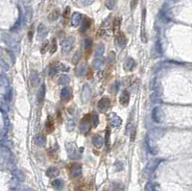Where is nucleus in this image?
<instances>
[{"instance_id": "obj_33", "label": "nucleus", "mask_w": 192, "mask_h": 191, "mask_svg": "<svg viewBox=\"0 0 192 191\" xmlns=\"http://www.w3.org/2000/svg\"><path fill=\"white\" fill-rule=\"evenodd\" d=\"M92 65H93V66H94L95 69H99V68L103 65V59H102V57H96L94 59V61H93Z\"/></svg>"}, {"instance_id": "obj_12", "label": "nucleus", "mask_w": 192, "mask_h": 191, "mask_svg": "<svg viewBox=\"0 0 192 191\" xmlns=\"http://www.w3.org/2000/svg\"><path fill=\"white\" fill-rule=\"evenodd\" d=\"M161 132L162 131L160 129H157H157H153V130L149 131V133H148V135H147L146 138H148L151 140L156 141L157 138H160V133H161Z\"/></svg>"}, {"instance_id": "obj_22", "label": "nucleus", "mask_w": 192, "mask_h": 191, "mask_svg": "<svg viewBox=\"0 0 192 191\" xmlns=\"http://www.w3.org/2000/svg\"><path fill=\"white\" fill-rule=\"evenodd\" d=\"M159 163H160L159 159L150 160L146 165V171H148V172H153V171L157 168V166L159 165Z\"/></svg>"}, {"instance_id": "obj_36", "label": "nucleus", "mask_w": 192, "mask_h": 191, "mask_svg": "<svg viewBox=\"0 0 192 191\" xmlns=\"http://www.w3.org/2000/svg\"><path fill=\"white\" fill-rule=\"evenodd\" d=\"M105 142H106V147L107 149H110V144H111V132L109 129H107L106 135H105Z\"/></svg>"}, {"instance_id": "obj_32", "label": "nucleus", "mask_w": 192, "mask_h": 191, "mask_svg": "<svg viewBox=\"0 0 192 191\" xmlns=\"http://www.w3.org/2000/svg\"><path fill=\"white\" fill-rule=\"evenodd\" d=\"M14 175L16 176V178L19 180V182H23L24 180H25V176H24V174L21 172L20 170H17V169H14L13 171Z\"/></svg>"}, {"instance_id": "obj_39", "label": "nucleus", "mask_w": 192, "mask_h": 191, "mask_svg": "<svg viewBox=\"0 0 192 191\" xmlns=\"http://www.w3.org/2000/svg\"><path fill=\"white\" fill-rule=\"evenodd\" d=\"M56 65V67H57L58 71H67V70H69V67L66 66V65H63V63H62V62H59V63H57V65Z\"/></svg>"}, {"instance_id": "obj_28", "label": "nucleus", "mask_w": 192, "mask_h": 191, "mask_svg": "<svg viewBox=\"0 0 192 191\" xmlns=\"http://www.w3.org/2000/svg\"><path fill=\"white\" fill-rule=\"evenodd\" d=\"M105 52V45L103 43H98L96 49H95V56L96 57H101Z\"/></svg>"}, {"instance_id": "obj_55", "label": "nucleus", "mask_w": 192, "mask_h": 191, "mask_svg": "<svg viewBox=\"0 0 192 191\" xmlns=\"http://www.w3.org/2000/svg\"><path fill=\"white\" fill-rule=\"evenodd\" d=\"M2 52H3V51H2V48L0 47V57H2Z\"/></svg>"}, {"instance_id": "obj_10", "label": "nucleus", "mask_w": 192, "mask_h": 191, "mask_svg": "<svg viewBox=\"0 0 192 191\" xmlns=\"http://www.w3.org/2000/svg\"><path fill=\"white\" fill-rule=\"evenodd\" d=\"M129 102H130V93L128 90H124L119 97V103L122 106L126 107L129 105Z\"/></svg>"}, {"instance_id": "obj_9", "label": "nucleus", "mask_w": 192, "mask_h": 191, "mask_svg": "<svg viewBox=\"0 0 192 191\" xmlns=\"http://www.w3.org/2000/svg\"><path fill=\"white\" fill-rule=\"evenodd\" d=\"M110 105H111V102L108 97H103L99 100V102H98V108H99L101 111L108 110L110 108Z\"/></svg>"}, {"instance_id": "obj_20", "label": "nucleus", "mask_w": 192, "mask_h": 191, "mask_svg": "<svg viewBox=\"0 0 192 191\" xmlns=\"http://www.w3.org/2000/svg\"><path fill=\"white\" fill-rule=\"evenodd\" d=\"M34 140H35V144H37L38 146L39 147H42L45 145L46 143V140H45V138H44V135L42 134H38L35 138H34Z\"/></svg>"}, {"instance_id": "obj_4", "label": "nucleus", "mask_w": 192, "mask_h": 191, "mask_svg": "<svg viewBox=\"0 0 192 191\" xmlns=\"http://www.w3.org/2000/svg\"><path fill=\"white\" fill-rule=\"evenodd\" d=\"M152 118L156 122V123H161L164 119V114L163 111L160 107L154 108L153 111H152Z\"/></svg>"}, {"instance_id": "obj_16", "label": "nucleus", "mask_w": 192, "mask_h": 191, "mask_svg": "<svg viewBox=\"0 0 192 191\" xmlns=\"http://www.w3.org/2000/svg\"><path fill=\"white\" fill-rule=\"evenodd\" d=\"M71 94H72V91L71 89L69 86H66V87H63L61 91V97L62 100L65 101H68L71 98Z\"/></svg>"}, {"instance_id": "obj_21", "label": "nucleus", "mask_w": 192, "mask_h": 191, "mask_svg": "<svg viewBox=\"0 0 192 191\" xmlns=\"http://www.w3.org/2000/svg\"><path fill=\"white\" fill-rule=\"evenodd\" d=\"M59 174H60V170H59L57 167H49L46 171L47 177L51 178V179L58 177Z\"/></svg>"}, {"instance_id": "obj_13", "label": "nucleus", "mask_w": 192, "mask_h": 191, "mask_svg": "<svg viewBox=\"0 0 192 191\" xmlns=\"http://www.w3.org/2000/svg\"><path fill=\"white\" fill-rule=\"evenodd\" d=\"M82 19H83V16L80 13H74L71 17V25L74 27L79 26L82 22Z\"/></svg>"}, {"instance_id": "obj_54", "label": "nucleus", "mask_w": 192, "mask_h": 191, "mask_svg": "<svg viewBox=\"0 0 192 191\" xmlns=\"http://www.w3.org/2000/svg\"><path fill=\"white\" fill-rule=\"evenodd\" d=\"M22 191H34V190L31 189V188H29V187H24V188L22 189Z\"/></svg>"}, {"instance_id": "obj_49", "label": "nucleus", "mask_w": 192, "mask_h": 191, "mask_svg": "<svg viewBox=\"0 0 192 191\" xmlns=\"http://www.w3.org/2000/svg\"><path fill=\"white\" fill-rule=\"evenodd\" d=\"M114 58H115V53H114V52H111V53H110V55L108 56V61H109L110 62H114Z\"/></svg>"}, {"instance_id": "obj_31", "label": "nucleus", "mask_w": 192, "mask_h": 191, "mask_svg": "<svg viewBox=\"0 0 192 191\" xmlns=\"http://www.w3.org/2000/svg\"><path fill=\"white\" fill-rule=\"evenodd\" d=\"M59 17H60V11H59L58 9H56V10H54V11H52V13L49 14L48 19H49V21H54V20H56V19H58Z\"/></svg>"}, {"instance_id": "obj_41", "label": "nucleus", "mask_w": 192, "mask_h": 191, "mask_svg": "<svg viewBox=\"0 0 192 191\" xmlns=\"http://www.w3.org/2000/svg\"><path fill=\"white\" fill-rule=\"evenodd\" d=\"M92 45V40L90 38H87L85 41H84V46L86 49H90Z\"/></svg>"}, {"instance_id": "obj_42", "label": "nucleus", "mask_w": 192, "mask_h": 191, "mask_svg": "<svg viewBox=\"0 0 192 191\" xmlns=\"http://www.w3.org/2000/svg\"><path fill=\"white\" fill-rule=\"evenodd\" d=\"M91 122H92V125L94 127H97L98 124H99V116L97 114H92L91 116Z\"/></svg>"}, {"instance_id": "obj_52", "label": "nucleus", "mask_w": 192, "mask_h": 191, "mask_svg": "<svg viewBox=\"0 0 192 191\" xmlns=\"http://www.w3.org/2000/svg\"><path fill=\"white\" fill-rule=\"evenodd\" d=\"M93 2H94V0H84V3H85V5H90L92 4Z\"/></svg>"}, {"instance_id": "obj_47", "label": "nucleus", "mask_w": 192, "mask_h": 191, "mask_svg": "<svg viewBox=\"0 0 192 191\" xmlns=\"http://www.w3.org/2000/svg\"><path fill=\"white\" fill-rule=\"evenodd\" d=\"M114 167L116 169V171H120L123 169V163L121 162V161H116L115 164H114Z\"/></svg>"}, {"instance_id": "obj_6", "label": "nucleus", "mask_w": 192, "mask_h": 191, "mask_svg": "<svg viewBox=\"0 0 192 191\" xmlns=\"http://www.w3.org/2000/svg\"><path fill=\"white\" fill-rule=\"evenodd\" d=\"M90 129V120L88 118V115H87L85 118H83L81 120V123H80V130L82 133H85L87 134L88 131Z\"/></svg>"}, {"instance_id": "obj_14", "label": "nucleus", "mask_w": 192, "mask_h": 191, "mask_svg": "<svg viewBox=\"0 0 192 191\" xmlns=\"http://www.w3.org/2000/svg\"><path fill=\"white\" fill-rule=\"evenodd\" d=\"M30 83L32 86H37L39 83V75L37 70H32L30 73Z\"/></svg>"}, {"instance_id": "obj_18", "label": "nucleus", "mask_w": 192, "mask_h": 191, "mask_svg": "<svg viewBox=\"0 0 192 191\" xmlns=\"http://www.w3.org/2000/svg\"><path fill=\"white\" fill-rule=\"evenodd\" d=\"M136 66V62L134 61V59L128 58L124 62V70L125 71H132Z\"/></svg>"}, {"instance_id": "obj_35", "label": "nucleus", "mask_w": 192, "mask_h": 191, "mask_svg": "<svg viewBox=\"0 0 192 191\" xmlns=\"http://www.w3.org/2000/svg\"><path fill=\"white\" fill-rule=\"evenodd\" d=\"M111 191H124V185L120 183H114L111 186Z\"/></svg>"}, {"instance_id": "obj_26", "label": "nucleus", "mask_w": 192, "mask_h": 191, "mask_svg": "<svg viewBox=\"0 0 192 191\" xmlns=\"http://www.w3.org/2000/svg\"><path fill=\"white\" fill-rule=\"evenodd\" d=\"M63 185H65V183L62 179H55L52 180V186L58 190H62L63 188Z\"/></svg>"}, {"instance_id": "obj_48", "label": "nucleus", "mask_w": 192, "mask_h": 191, "mask_svg": "<svg viewBox=\"0 0 192 191\" xmlns=\"http://www.w3.org/2000/svg\"><path fill=\"white\" fill-rule=\"evenodd\" d=\"M47 47H48V41H45L42 44V46H41V54H44L46 52V50H47Z\"/></svg>"}, {"instance_id": "obj_40", "label": "nucleus", "mask_w": 192, "mask_h": 191, "mask_svg": "<svg viewBox=\"0 0 192 191\" xmlns=\"http://www.w3.org/2000/svg\"><path fill=\"white\" fill-rule=\"evenodd\" d=\"M58 49V45H57V41L56 38H53L52 40V45L50 47V54H54Z\"/></svg>"}, {"instance_id": "obj_37", "label": "nucleus", "mask_w": 192, "mask_h": 191, "mask_svg": "<svg viewBox=\"0 0 192 191\" xmlns=\"http://www.w3.org/2000/svg\"><path fill=\"white\" fill-rule=\"evenodd\" d=\"M80 59H81V52L80 51H77L74 54L73 58H72V63H73V65H78V62H79V61H80Z\"/></svg>"}, {"instance_id": "obj_15", "label": "nucleus", "mask_w": 192, "mask_h": 191, "mask_svg": "<svg viewBox=\"0 0 192 191\" xmlns=\"http://www.w3.org/2000/svg\"><path fill=\"white\" fill-rule=\"evenodd\" d=\"M110 123L112 127H118L122 123V119L115 114H111L110 115Z\"/></svg>"}, {"instance_id": "obj_43", "label": "nucleus", "mask_w": 192, "mask_h": 191, "mask_svg": "<svg viewBox=\"0 0 192 191\" xmlns=\"http://www.w3.org/2000/svg\"><path fill=\"white\" fill-rule=\"evenodd\" d=\"M144 191H155V184L151 182H148L145 185Z\"/></svg>"}, {"instance_id": "obj_46", "label": "nucleus", "mask_w": 192, "mask_h": 191, "mask_svg": "<svg viewBox=\"0 0 192 191\" xmlns=\"http://www.w3.org/2000/svg\"><path fill=\"white\" fill-rule=\"evenodd\" d=\"M69 14H70V8L66 7V10H65V12H63V18L67 19L68 17H69Z\"/></svg>"}, {"instance_id": "obj_1", "label": "nucleus", "mask_w": 192, "mask_h": 191, "mask_svg": "<svg viewBox=\"0 0 192 191\" xmlns=\"http://www.w3.org/2000/svg\"><path fill=\"white\" fill-rule=\"evenodd\" d=\"M2 38H3L4 42L6 43V44L8 45V47L11 49L13 52H17V53L19 52V44H18V42L17 41H14L11 36L4 34V35L2 36Z\"/></svg>"}, {"instance_id": "obj_23", "label": "nucleus", "mask_w": 192, "mask_h": 191, "mask_svg": "<svg viewBox=\"0 0 192 191\" xmlns=\"http://www.w3.org/2000/svg\"><path fill=\"white\" fill-rule=\"evenodd\" d=\"M90 25H91V20L88 17H85L83 20V23H82V27H81V33H86L88 29L90 28Z\"/></svg>"}, {"instance_id": "obj_17", "label": "nucleus", "mask_w": 192, "mask_h": 191, "mask_svg": "<svg viewBox=\"0 0 192 191\" xmlns=\"http://www.w3.org/2000/svg\"><path fill=\"white\" fill-rule=\"evenodd\" d=\"M87 70V63L86 62H80L76 67V70H75V74L78 77H81L86 73Z\"/></svg>"}, {"instance_id": "obj_45", "label": "nucleus", "mask_w": 192, "mask_h": 191, "mask_svg": "<svg viewBox=\"0 0 192 191\" xmlns=\"http://www.w3.org/2000/svg\"><path fill=\"white\" fill-rule=\"evenodd\" d=\"M58 72H59V71H58V69H57L56 65H53V66H51L50 68H49V75H50V76L56 75Z\"/></svg>"}, {"instance_id": "obj_53", "label": "nucleus", "mask_w": 192, "mask_h": 191, "mask_svg": "<svg viewBox=\"0 0 192 191\" xmlns=\"http://www.w3.org/2000/svg\"><path fill=\"white\" fill-rule=\"evenodd\" d=\"M136 3H137V0H133V3H132V9H135Z\"/></svg>"}, {"instance_id": "obj_11", "label": "nucleus", "mask_w": 192, "mask_h": 191, "mask_svg": "<svg viewBox=\"0 0 192 191\" xmlns=\"http://www.w3.org/2000/svg\"><path fill=\"white\" fill-rule=\"evenodd\" d=\"M146 145H147V147H148V150H149V152L152 154V155H157V146L154 143L155 141L154 140H151V139H149L148 138H146Z\"/></svg>"}, {"instance_id": "obj_8", "label": "nucleus", "mask_w": 192, "mask_h": 191, "mask_svg": "<svg viewBox=\"0 0 192 191\" xmlns=\"http://www.w3.org/2000/svg\"><path fill=\"white\" fill-rule=\"evenodd\" d=\"M45 91H46V87L45 85L42 84L41 86V89H39L38 94H37V101L39 105H41L44 102V98H45Z\"/></svg>"}, {"instance_id": "obj_50", "label": "nucleus", "mask_w": 192, "mask_h": 191, "mask_svg": "<svg viewBox=\"0 0 192 191\" xmlns=\"http://www.w3.org/2000/svg\"><path fill=\"white\" fill-rule=\"evenodd\" d=\"M33 35H34V29H33V27L30 29V31H29V33H28V38H29V41H32V38H33Z\"/></svg>"}, {"instance_id": "obj_7", "label": "nucleus", "mask_w": 192, "mask_h": 191, "mask_svg": "<svg viewBox=\"0 0 192 191\" xmlns=\"http://www.w3.org/2000/svg\"><path fill=\"white\" fill-rule=\"evenodd\" d=\"M115 40H116L117 45L119 46L121 49L124 48L126 46V44H127V38H126V36L122 32H118L116 34Z\"/></svg>"}, {"instance_id": "obj_38", "label": "nucleus", "mask_w": 192, "mask_h": 191, "mask_svg": "<svg viewBox=\"0 0 192 191\" xmlns=\"http://www.w3.org/2000/svg\"><path fill=\"white\" fill-rule=\"evenodd\" d=\"M105 5L109 10L114 9V7H115V0H106Z\"/></svg>"}, {"instance_id": "obj_44", "label": "nucleus", "mask_w": 192, "mask_h": 191, "mask_svg": "<svg viewBox=\"0 0 192 191\" xmlns=\"http://www.w3.org/2000/svg\"><path fill=\"white\" fill-rule=\"evenodd\" d=\"M46 129L47 131L50 133V132L53 130V120L51 119V117H49V118L47 119L46 121Z\"/></svg>"}, {"instance_id": "obj_5", "label": "nucleus", "mask_w": 192, "mask_h": 191, "mask_svg": "<svg viewBox=\"0 0 192 191\" xmlns=\"http://www.w3.org/2000/svg\"><path fill=\"white\" fill-rule=\"evenodd\" d=\"M91 97V89L90 85L85 84L82 89V94H81V99L83 103H87Z\"/></svg>"}, {"instance_id": "obj_34", "label": "nucleus", "mask_w": 192, "mask_h": 191, "mask_svg": "<svg viewBox=\"0 0 192 191\" xmlns=\"http://www.w3.org/2000/svg\"><path fill=\"white\" fill-rule=\"evenodd\" d=\"M12 98H13V90H12V87H9V89L5 91V102L10 103L12 101Z\"/></svg>"}, {"instance_id": "obj_2", "label": "nucleus", "mask_w": 192, "mask_h": 191, "mask_svg": "<svg viewBox=\"0 0 192 191\" xmlns=\"http://www.w3.org/2000/svg\"><path fill=\"white\" fill-rule=\"evenodd\" d=\"M66 151H67V154H68V156H69L70 159H80L81 152L78 151V148H77V146L74 142L66 143Z\"/></svg>"}, {"instance_id": "obj_25", "label": "nucleus", "mask_w": 192, "mask_h": 191, "mask_svg": "<svg viewBox=\"0 0 192 191\" xmlns=\"http://www.w3.org/2000/svg\"><path fill=\"white\" fill-rule=\"evenodd\" d=\"M82 174V166L80 164H75L71 169V176L72 177H78Z\"/></svg>"}, {"instance_id": "obj_51", "label": "nucleus", "mask_w": 192, "mask_h": 191, "mask_svg": "<svg viewBox=\"0 0 192 191\" xmlns=\"http://www.w3.org/2000/svg\"><path fill=\"white\" fill-rule=\"evenodd\" d=\"M136 134V128H134V129H133V131H132V134H131V141L135 140Z\"/></svg>"}, {"instance_id": "obj_24", "label": "nucleus", "mask_w": 192, "mask_h": 191, "mask_svg": "<svg viewBox=\"0 0 192 191\" xmlns=\"http://www.w3.org/2000/svg\"><path fill=\"white\" fill-rule=\"evenodd\" d=\"M92 143L96 147V148H101V147L103 146V143H104V140H103V138L100 135H95L92 138Z\"/></svg>"}, {"instance_id": "obj_19", "label": "nucleus", "mask_w": 192, "mask_h": 191, "mask_svg": "<svg viewBox=\"0 0 192 191\" xmlns=\"http://www.w3.org/2000/svg\"><path fill=\"white\" fill-rule=\"evenodd\" d=\"M37 34H38V38H45L46 35H47V28H46L45 26H44L42 23H41V24H39V25L38 26Z\"/></svg>"}, {"instance_id": "obj_30", "label": "nucleus", "mask_w": 192, "mask_h": 191, "mask_svg": "<svg viewBox=\"0 0 192 191\" xmlns=\"http://www.w3.org/2000/svg\"><path fill=\"white\" fill-rule=\"evenodd\" d=\"M75 129V121L72 118H68L66 120V130L68 132H73Z\"/></svg>"}, {"instance_id": "obj_27", "label": "nucleus", "mask_w": 192, "mask_h": 191, "mask_svg": "<svg viewBox=\"0 0 192 191\" xmlns=\"http://www.w3.org/2000/svg\"><path fill=\"white\" fill-rule=\"evenodd\" d=\"M120 24H121V18L120 17H116L114 20V22H112V30H114V33L115 34V35L118 32H120L119 31Z\"/></svg>"}, {"instance_id": "obj_3", "label": "nucleus", "mask_w": 192, "mask_h": 191, "mask_svg": "<svg viewBox=\"0 0 192 191\" xmlns=\"http://www.w3.org/2000/svg\"><path fill=\"white\" fill-rule=\"evenodd\" d=\"M74 42H75V38L74 37H67L65 41L62 43V50L63 53H68L72 50L73 46H74Z\"/></svg>"}, {"instance_id": "obj_29", "label": "nucleus", "mask_w": 192, "mask_h": 191, "mask_svg": "<svg viewBox=\"0 0 192 191\" xmlns=\"http://www.w3.org/2000/svg\"><path fill=\"white\" fill-rule=\"evenodd\" d=\"M58 83L62 86H66L70 83V78L67 75H62V76H60V78H59Z\"/></svg>"}]
</instances>
